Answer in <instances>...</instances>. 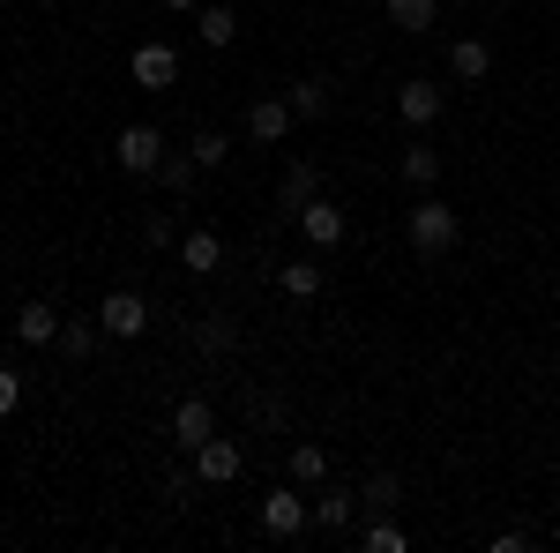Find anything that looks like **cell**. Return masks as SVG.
<instances>
[{
    "label": "cell",
    "instance_id": "1",
    "mask_svg": "<svg viewBox=\"0 0 560 553\" xmlns=\"http://www.w3.org/2000/svg\"><path fill=\"white\" fill-rule=\"evenodd\" d=\"M404 232H411V247H419L427 262H441L456 240H464V217H456V210H448V203L427 187V203H411V217H404Z\"/></svg>",
    "mask_w": 560,
    "mask_h": 553
},
{
    "label": "cell",
    "instance_id": "2",
    "mask_svg": "<svg viewBox=\"0 0 560 553\" xmlns=\"http://www.w3.org/2000/svg\"><path fill=\"white\" fill-rule=\"evenodd\" d=\"M113 165L135 172V180H158V165H165V128H150V120H128V128L113 135Z\"/></svg>",
    "mask_w": 560,
    "mask_h": 553
},
{
    "label": "cell",
    "instance_id": "3",
    "mask_svg": "<svg viewBox=\"0 0 560 553\" xmlns=\"http://www.w3.org/2000/svg\"><path fill=\"white\" fill-rule=\"evenodd\" d=\"M306 523H314V502L300 494V479H292V486H269V494H261V539H300Z\"/></svg>",
    "mask_w": 560,
    "mask_h": 553
},
{
    "label": "cell",
    "instance_id": "4",
    "mask_svg": "<svg viewBox=\"0 0 560 553\" xmlns=\"http://www.w3.org/2000/svg\"><path fill=\"white\" fill-rule=\"evenodd\" d=\"M97 330H105L113 344H135L142 330H150V299L142 292H105L97 299Z\"/></svg>",
    "mask_w": 560,
    "mask_h": 553
},
{
    "label": "cell",
    "instance_id": "5",
    "mask_svg": "<svg viewBox=\"0 0 560 553\" xmlns=\"http://www.w3.org/2000/svg\"><path fill=\"white\" fill-rule=\"evenodd\" d=\"M292 224H300L306 240H314V255H329V247H345V240H351L345 203H329V195H314V203H306V210L292 217Z\"/></svg>",
    "mask_w": 560,
    "mask_h": 553
},
{
    "label": "cell",
    "instance_id": "6",
    "mask_svg": "<svg viewBox=\"0 0 560 553\" xmlns=\"http://www.w3.org/2000/svg\"><path fill=\"white\" fill-rule=\"evenodd\" d=\"M128 76H135L142 90H173V83H179V53H173L165 38H142V45L128 53Z\"/></svg>",
    "mask_w": 560,
    "mask_h": 553
},
{
    "label": "cell",
    "instance_id": "7",
    "mask_svg": "<svg viewBox=\"0 0 560 553\" xmlns=\"http://www.w3.org/2000/svg\"><path fill=\"white\" fill-rule=\"evenodd\" d=\"M441 97H448V83H441V76H411V83L396 90L404 128H433V120H441Z\"/></svg>",
    "mask_w": 560,
    "mask_h": 553
},
{
    "label": "cell",
    "instance_id": "8",
    "mask_svg": "<svg viewBox=\"0 0 560 553\" xmlns=\"http://www.w3.org/2000/svg\"><path fill=\"white\" fill-rule=\"evenodd\" d=\"M240 471H247V449H240V441H224V434H210V441L195 449V479H202V486H232Z\"/></svg>",
    "mask_w": 560,
    "mask_h": 553
},
{
    "label": "cell",
    "instance_id": "9",
    "mask_svg": "<svg viewBox=\"0 0 560 553\" xmlns=\"http://www.w3.org/2000/svg\"><path fill=\"white\" fill-rule=\"evenodd\" d=\"M210 434H217V412H210V396H179V404H173V441L187 449V457H195V449H202Z\"/></svg>",
    "mask_w": 560,
    "mask_h": 553
},
{
    "label": "cell",
    "instance_id": "10",
    "mask_svg": "<svg viewBox=\"0 0 560 553\" xmlns=\"http://www.w3.org/2000/svg\"><path fill=\"white\" fill-rule=\"evenodd\" d=\"M292 128H300V120H292L284 97H255V105H247V142H284Z\"/></svg>",
    "mask_w": 560,
    "mask_h": 553
},
{
    "label": "cell",
    "instance_id": "11",
    "mask_svg": "<svg viewBox=\"0 0 560 553\" xmlns=\"http://www.w3.org/2000/svg\"><path fill=\"white\" fill-rule=\"evenodd\" d=\"M314 195H322V172L306 165V158H292V165H284V180H277V210H284V217H300L306 203H314Z\"/></svg>",
    "mask_w": 560,
    "mask_h": 553
},
{
    "label": "cell",
    "instance_id": "12",
    "mask_svg": "<svg viewBox=\"0 0 560 553\" xmlns=\"http://www.w3.org/2000/svg\"><path fill=\"white\" fill-rule=\"evenodd\" d=\"M173 255L187 262L195 277H217V269H224V240H217L210 224H195V232H179V247H173Z\"/></svg>",
    "mask_w": 560,
    "mask_h": 553
},
{
    "label": "cell",
    "instance_id": "13",
    "mask_svg": "<svg viewBox=\"0 0 560 553\" xmlns=\"http://www.w3.org/2000/svg\"><path fill=\"white\" fill-rule=\"evenodd\" d=\"M493 76V45L486 38H456L448 45V83H486Z\"/></svg>",
    "mask_w": 560,
    "mask_h": 553
},
{
    "label": "cell",
    "instance_id": "14",
    "mask_svg": "<svg viewBox=\"0 0 560 553\" xmlns=\"http://www.w3.org/2000/svg\"><path fill=\"white\" fill-rule=\"evenodd\" d=\"M15 337H23V344H52V337H60V307H52V299H23Z\"/></svg>",
    "mask_w": 560,
    "mask_h": 553
},
{
    "label": "cell",
    "instance_id": "15",
    "mask_svg": "<svg viewBox=\"0 0 560 553\" xmlns=\"http://www.w3.org/2000/svg\"><path fill=\"white\" fill-rule=\"evenodd\" d=\"M195 31H202V45H210V53H224V45L240 38V15H232L224 0H202V8H195Z\"/></svg>",
    "mask_w": 560,
    "mask_h": 553
},
{
    "label": "cell",
    "instance_id": "16",
    "mask_svg": "<svg viewBox=\"0 0 560 553\" xmlns=\"http://www.w3.org/2000/svg\"><path fill=\"white\" fill-rule=\"evenodd\" d=\"M351 516H359V494H351V486H329V479H322L314 523H322V531H351Z\"/></svg>",
    "mask_w": 560,
    "mask_h": 553
},
{
    "label": "cell",
    "instance_id": "17",
    "mask_svg": "<svg viewBox=\"0 0 560 553\" xmlns=\"http://www.w3.org/2000/svg\"><path fill=\"white\" fill-rule=\"evenodd\" d=\"M232 344H240V314H224V307H210V314H202V322H195V352H232Z\"/></svg>",
    "mask_w": 560,
    "mask_h": 553
},
{
    "label": "cell",
    "instance_id": "18",
    "mask_svg": "<svg viewBox=\"0 0 560 553\" xmlns=\"http://www.w3.org/2000/svg\"><path fill=\"white\" fill-rule=\"evenodd\" d=\"M382 15L396 23V31H411V38H419V31L441 23V0H382Z\"/></svg>",
    "mask_w": 560,
    "mask_h": 553
},
{
    "label": "cell",
    "instance_id": "19",
    "mask_svg": "<svg viewBox=\"0 0 560 553\" xmlns=\"http://www.w3.org/2000/svg\"><path fill=\"white\" fill-rule=\"evenodd\" d=\"M284 105H292V120H322L329 113V83L322 76H300V83L284 90Z\"/></svg>",
    "mask_w": 560,
    "mask_h": 553
},
{
    "label": "cell",
    "instance_id": "20",
    "mask_svg": "<svg viewBox=\"0 0 560 553\" xmlns=\"http://www.w3.org/2000/svg\"><path fill=\"white\" fill-rule=\"evenodd\" d=\"M404 180L427 195V187H441V150L433 142H404Z\"/></svg>",
    "mask_w": 560,
    "mask_h": 553
},
{
    "label": "cell",
    "instance_id": "21",
    "mask_svg": "<svg viewBox=\"0 0 560 553\" xmlns=\"http://www.w3.org/2000/svg\"><path fill=\"white\" fill-rule=\"evenodd\" d=\"M97 344H105V330H97V314H90V322H60V337H52V352H60V359H90Z\"/></svg>",
    "mask_w": 560,
    "mask_h": 553
},
{
    "label": "cell",
    "instance_id": "22",
    "mask_svg": "<svg viewBox=\"0 0 560 553\" xmlns=\"http://www.w3.org/2000/svg\"><path fill=\"white\" fill-rule=\"evenodd\" d=\"M396 502H404V479H396V471H374V479L359 486V509H374V516H396Z\"/></svg>",
    "mask_w": 560,
    "mask_h": 553
},
{
    "label": "cell",
    "instance_id": "23",
    "mask_svg": "<svg viewBox=\"0 0 560 553\" xmlns=\"http://www.w3.org/2000/svg\"><path fill=\"white\" fill-rule=\"evenodd\" d=\"M284 464H292L300 486H322V479H329V449H322V441H292V457H284Z\"/></svg>",
    "mask_w": 560,
    "mask_h": 553
},
{
    "label": "cell",
    "instance_id": "24",
    "mask_svg": "<svg viewBox=\"0 0 560 553\" xmlns=\"http://www.w3.org/2000/svg\"><path fill=\"white\" fill-rule=\"evenodd\" d=\"M277 285H284L292 299H322V262H284Z\"/></svg>",
    "mask_w": 560,
    "mask_h": 553
},
{
    "label": "cell",
    "instance_id": "25",
    "mask_svg": "<svg viewBox=\"0 0 560 553\" xmlns=\"http://www.w3.org/2000/svg\"><path fill=\"white\" fill-rule=\"evenodd\" d=\"M187 158H195L202 172H217L224 158H232V135H217V128H195V142H187Z\"/></svg>",
    "mask_w": 560,
    "mask_h": 553
},
{
    "label": "cell",
    "instance_id": "26",
    "mask_svg": "<svg viewBox=\"0 0 560 553\" xmlns=\"http://www.w3.org/2000/svg\"><path fill=\"white\" fill-rule=\"evenodd\" d=\"M359 546H366V553H404V546H411V539H404V531H396L388 516H374V523L359 531Z\"/></svg>",
    "mask_w": 560,
    "mask_h": 553
},
{
    "label": "cell",
    "instance_id": "27",
    "mask_svg": "<svg viewBox=\"0 0 560 553\" xmlns=\"http://www.w3.org/2000/svg\"><path fill=\"white\" fill-rule=\"evenodd\" d=\"M142 247H179V224L165 210H150L142 217Z\"/></svg>",
    "mask_w": 560,
    "mask_h": 553
},
{
    "label": "cell",
    "instance_id": "28",
    "mask_svg": "<svg viewBox=\"0 0 560 553\" xmlns=\"http://www.w3.org/2000/svg\"><path fill=\"white\" fill-rule=\"evenodd\" d=\"M195 158H165V165H158V180H165V187H173V195H187V187H195Z\"/></svg>",
    "mask_w": 560,
    "mask_h": 553
},
{
    "label": "cell",
    "instance_id": "29",
    "mask_svg": "<svg viewBox=\"0 0 560 553\" xmlns=\"http://www.w3.org/2000/svg\"><path fill=\"white\" fill-rule=\"evenodd\" d=\"M15 404H23V375H15V367H0V419H8Z\"/></svg>",
    "mask_w": 560,
    "mask_h": 553
},
{
    "label": "cell",
    "instance_id": "30",
    "mask_svg": "<svg viewBox=\"0 0 560 553\" xmlns=\"http://www.w3.org/2000/svg\"><path fill=\"white\" fill-rule=\"evenodd\" d=\"M493 553H530V531H493Z\"/></svg>",
    "mask_w": 560,
    "mask_h": 553
},
{
    "label": "cell",
    "instance_id": "31",
    "mask_svg": "<svg viewBox=\"0 0 560 553\" xmlns=\"http://www.w3.org/2000/svg\"><path fill=\"white\" fill-rule=\"evenodd\" d=\"M165 8H173V15H195V8H202V0H165Z\"/></svg>",
    "mask_w": 560,
    "mask_h": 553
},
{
    "label": "cell",
    "instance_id": "32",
    "mask_svg": "<svg viewBox=\"0 0 560 553\" xmlns=\"http://www.w3.org/2000/svg\"><path fill=\"white\" fill-rule=\"evenodd\" d=\"M553 546H560V516H553Z\"/></svg>",
    "mask_w": 560,
    "mask_h": 553
}]
</instances>
